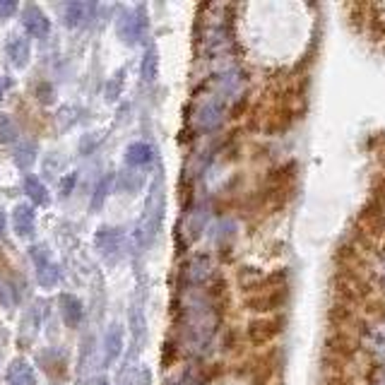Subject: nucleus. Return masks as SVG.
<instances>
[{"label":"nucleus","instance_id":"obj_1","mask_svg":"<svg viewBox=\"0 0 385 385\" xmlns=\"http://www.w3.org/2000/svg\"><path fill=\"white\" fill-rule=\"evenodd\" d=\"M24 27H27L29 34L39 36V39L48 34V20L39 8H27V10H24Z\"/></svg>","mask_w":385,"mask_h":385},{"label":"nucleus","instance_id":"obj_2","mask_svg":"<svg viewBox=\"0 0 385 385\" xmlns=\"http://www.w3.org/2000/svg\"><path fill=\"white\" fill-rule=\"evenodd\" d=\"M12 224H15V231L20 236H29L34 231V212L32 207L20 205L15 210V217H12Z\"/></svg>","mask_w":385,"mask_h":385},{"label":"nucleus","instance_id":"obj_3","mask_svg":"<svg viewBox=\"0 0 385 385\" xmlns=\"http://www.w3.org/2000/svg\"><path fill=\"white\" fill-rule=\"evenodd\" d=\"M8 383L10 385H34V371L22 362L12 364L8 371Z\"/></svg>","mask_w":385,"mask_h":385},{"label":"nucleus","instance_id":"obj_4","mask_svg":"<svg viewBox=\"0 0 385 385\" xmlns=\"http://www.w3.org/2000/svg\"><path fill=\"white\" fill-rule=\"evenodd\" d=\"M34 262H36V274H39L41 284H53V282H56L58 270L44 258V253H34Z\"/></svg>","mask_w":385,"mask_h":385},{"label":"nucleus","instance_id":"obj_5","mask_svg":"<svg viewBox=\"0 0 385 385\" xmlns=\"http://www.w3.org/2000/svg\"><path fill=\"white\" fill-rule=\"evenodd\" d=\"M8 53H10L12 63L24 65V63H27V58H29V44L17 36V39H12L10 44H8Z\"/></svg>","mask_w":385,"mask_h":385},{"label":"nucleus","instance_id":"obj_6","mask_svg":"<svg viewBox=\"0 0 385 385\" xmlns=\"http://www.w3.org/2000/svg\"><path fill=\"white\" fill-rule=\"evenodd\" d=\"M24 188H27L29 198H32V200H36V203H41V205H44L46 200H48L44 183H39L36 179H27V183H24Z\"/></svg>","mask_w":385,"mask_h":385},{"label":"nucleus","instance_id":"obj_7","mask_svg":"<svg viewBox=\"0 0 385 385\" xmlns=\"http://www.w3.org/2000/svg\"><path fill=\"white\" fill-rule=\"evenodd\" d=\"M15 135H17V128L12 123V118L0 113V143H10V140H15Z\"/></svg>","mask_w":385,"mask_h":385},{"label":"nucleus","instance_id":"obj_8","mask_svg":"<svg viewBox=\"0 0 385 385\" xmlns=\"http://www.w3.org/2000/svg\"><path fill=\"white\" fill-rule=\"evenodd\" d=\"M17 162H20L22 167H29V164L34 162V147H32V145H27V147L22 150V155H17Z\"/></svg>","mask_w":385,"mask_h":385},{"label":"nucleus","instance_id":"obj_9","mask_svg":"<svg viewBox=\"0 0 385 385\" xmlns=\"http://www.w3.org/2000/svg\"><path fill=\"white\" fill-rule=\"evenodd\" d=\"M15 10V5L12 3H8V5H0V15H8V12H12Z\"/></svg>","mask_w":385,"mask_h":385},{"label":"nucleus","instance_id":"obj_10","mask_svg":"<svg viewBox=\"0 0 385 385\" xmlns=\"http://www.w3.org/2000/svg\"><path fill=\"white\" fill-rule=\"evenodd\" d=\"M3 229H5V217H3V212H0V234H3Z\"/></svg>","mask_w":385,"mask_h":385},{"label":"nucleus","instance_id":"obj_11","mask_svg":"<svg viewBox=\"0 0 385 385\" xmlns=\"http://www.w3.org/2000/svg\"><path fill=\"white\" fill-rule=\"evenodd\" d=\"M0 89H3V84H0Z\"/></svg>","mask_w":385,"mask_h":385}]
</instances>
